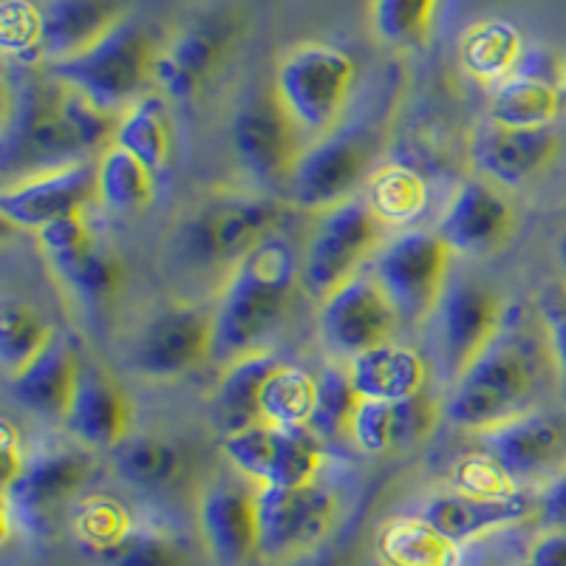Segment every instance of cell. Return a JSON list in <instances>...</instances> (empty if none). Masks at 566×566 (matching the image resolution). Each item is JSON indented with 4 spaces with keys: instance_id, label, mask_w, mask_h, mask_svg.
Here are the masks:
<instances>
[{
    "instance_id": "cell-30",
    "label": "cell",
    "mask_w": 566,
    "mask_h": 566,
    "mask_svg": "<svg viewBox=\"0 0 566 566\" xmlns=\"http://www.w3.org/2000/svg\"><path fill=\"white\" fill-rule=\"evenodd\" d=\"M116 476L142 493H161L174 488L185 473V453L174 442L150 433L128 437L116 448Z\"/></svg>"
},
{
    "instance_id": "cell-8",
    "label": "cell",
    "mask_w": 566,
    "mask_h": 566,
    "mask_svg": "<svg viewBox=\"0 0 566 566\" xmlns=\"http://www.w3.org/2000/svg\"><path fill=\"white\" fill-rule=\"evenodd\" d=\"M453 250L437 232L406 230L374 255V281L386 292L399 321L419 323L437 310L451 281Z\"/></svg>"
},
{
    "instance_id": "cell-24",
    "label": "cell",
    "mask_w": 566,
    "mask_h": 566,
    "mask_svg": "<svg viewBox=\"0 0 566 566\" xmlns=\"http://www.w3.org/2000/svg\"><path fill=\"white\" fill-rule=\"evenodd\" d=\"M80 366L83 360H80L74 340L54 332L49 346L23 371L12 377L14 402L34 417L63 419L74 386H77Z\"/></svg>"
},
{
    "instance_id": "cell-37",
    "label": "cell",
    "mask_w": 566,
    "mask_h": 566,
    "mask_svg": "<svg viewBox=\"0 0 566 566\" xmlns=\"http://www.w3.org/2000/svg\"><path fill=\"white\" fill-rule=\"evenodd\" d=\"M54 328L27 301H7L0 310V363L9 377L29 366V363L49 346Z\"/></svg>"
},
{
    "instance_id": "cell-51",
    "label": "cell",
    "mask_w": 566,
    "mask_h": 566,
    "mask_svg": "<svg viewBox=\"0 0 566 566\" xmlns=\"http://www.w3.org/2000/svg\"><path fill=\"white\" fill-rule=\"evenodd\" d=\"M558 88H560V94H564V99H566V60H564V65H560V80H558Z\"/></svg>"
},
{
    "instance_id": "cell-15",
    "label": "cell",
    "mask_w": 566,
    "mask_h": 566,
    "mask_svg": "<svg viewBox=\"0 0 566 566\" xmlns=\"http://www.w3.org/2000/svg\"><path fill=\"white\" fill-rule=\"evenodd\" d=\"M482 444L510 484L553 479L564 470L566 422L547 411H524L482 431Z\"/></svg>"
},
{
    "instance_id": "cell-52",
    "label": "cell",
    "mask_w": 566,
    "mask_h": 566,
    "mask_svg": "<svg viewBox=\"0 0 566 566\" xmlns=\"http://www.w3.org/2000/svg\"><path fill=\"white\" fill-rule=\"evenodd\" d=\"M473 566H493V564H490V560H479V564H473Z\"/></svg>"
},
{
    "instance_id": "cell-48",
    "label": "cell",
    "mask_w": 566,
    "mask_h": 566,
    "mask_svg": "<svg viewBox=\"0 0 566 566\" xmlns=\"http://www.w3.org/2000/svg\"><path fill=\"white\" fill-rule=\"evenodd\" d=\"M0 457H3V484L18 479V473L27 464V453H23V437L12 424V419L0 422Z\"/></svg>"
},
{
    "instance_id": "cell-22",
    "label": "cell",
    "mask_w": 566,
    "mask_h": 566,
    "mask_svg": "<svg viewBox=\"0 0 566 566\" xmlns=\"http://www.w3.org/2000/svg\"><path fill=\"white\" fill-rule=\"evenodd\" d=\"M558 154V134L553 128H507L490 119L470 142L473 165L493 185L522 187L549 168Z\"/></svg>"
},
{
    "instance_id": "cell-45",
    "label": "cell",
    "mask_w": 566,
    "mask_h": 566,
    "mask_svg": "<svg viewBox=\"0 0 566 566\" xmlns=\"http://www.w3.org/2000/svg\"><path fill=\"white\" fill-rule=\"evenodd\" d=\"M34 235H38V244L43 250L45 261H57V258H65L71 252H80L94 244V232H91L85 212L52 221V224H45Z\"/></svg>"
},
{
    "instance_id": "cell-13",
    "label": "cell",
    "mask_w": 566,
    "mask_h": 566,
    "mask_svg": "<svg viewBox=\"0 0 566 566\" xmlns=\"http://www.w3.org/2000/svg\"><path fill=\"white\" fill-rule=\"evenodd\" d=\"M397 310L374 277L354 275L321 301V340L337 360H348L391 340Z\"/></svg>"
},
{
    "instance_id": "cell-35",
    "label": "cell",
    "mask_w": 566,
    "mask_h": 566,
    "mask_svg": "<svg viewBox=\"0 0 566 566\" xmlns=\"http://www.w3.org/2000/svg\"><path fill=\"white\" fill-rule=\"evenodd\" d=\"M317 402V377L297 366H277L261 391V422L275 428H310Z\"/></svg>"
},
{
    "instance_id": "cell-33",
    "label": "cell",
    "mask_w": 566,
    "mask_h": 566,
    "mask_svg": "<svg viewBox=\"0 0 566 566\" xmlns=\"http://www.w3.org/2000/svg\"><path fill=\"white\" fill-rule=\"evenodd\" d=\"M156 176L128 150L111 145L97 159V201L111 212L128 216L154 205Z\"/></svg>"
},
{
    "instance_id": "cell-6",
    "label": "cell",
    "mask_w": 566,
    "mask_h": 566,
    "mask_svg": "<svg viewBox=\"0 0 566 566\" xmlns=\"http://www.w3.org/2000/svg\"><path fill=\"white\" fill-rule=\"evenodd\" d=\"M63 85L54 77L45 83L27 80L20 85L18 97L7 108L3 125V170L20 174V179L45 170L65 168L74 161H85V150L80 148L77 136L71 134L60 108Z\"/></svg>"
},
{
    "instance_id": "cell-10",
    "label": "cell",
    "mask_w": 566,
    "mask_h": 566,
    "mask_svg": "<svg viewBox=\"0 0 566 566\" xmlns=\"http://www.w3.org/2000/svg\"><path fill=\"white\" fill-rule=\"evenodd\" d=\"M303 150V130L272 94H255L232 123V154L241 174L264 190L290 187Z\"/></svg>"
},
{
    "instance_id": "cell-44",
    "label": "cell",
    "mask_w": 566,
    "mask_h": 566,
    "mask_svg": "<svg viewBox=\"0 0 566 566\" xmlns=\"http://www.w3.org/2000/svg\"><path fill=\"white\" fill-rule=\"evenodd\" d=\"M538 315L544 326V340H547L549 360H553L558 382L566 394V290L553 286L538 295Z\"/></svg>"
},
{
    "instance_id": "cell-39",
    "label": "cell",
    "mask_w": 566,
    "mask_h": 566,
    "mask_svg": "<svg viewBox=\"0 0 566 566\" xmlns=\"http://www.w3.org/2000/svg\"><path fill=\"white\" fill-rule=\"evenodd\" d=\"M439 0H371L374 34L388 45L411 49L431 32Z\"/></svg>"
},
{
    "instance_id": "cell-4",
    "label": "cell",
    "mask_w": 566,
    "mask_h": 566,
    "mask_svg": "<svg viewBox=\"0 0 566 566\" xmlns=\"http://www.w3.org/2000/svg\"><path fill=\"white\" fill-rule=\"evenodd\" d=\"M281 205L264 196H216L176 230V250L196 270H232L247 252L275 235Z\"/></svg>"
},
{
    "instance_id": "cell-38",
    "label": "cell",
    "mask_w": 566,
    "mask_h": 566,
    "mask_svg": "<svg viewBox=\"0 0 566 566\" xmlns=\"http://www.w3.org/2000/svg\"><path fill=\"white\" fill-rule=\"evenodd\" d=\"M366 205L386 227L408 224L428 207V187L413 170L391 165L368 176Z\"/></svg>"
},
{
    "instance_id": "cell-29",
    "label": "cell",
    "mask_w": 566,
    "mask_h": 566,
    "mask_svg": "<svg viewBox=\"0 0 566 566\" xmlns=\"http://www.w3.org/2000/svg\"><path fill=\"white\" fill-rule=\"evenodd\" d=\"M114 145L136 156L154 176L165 174L170 156H174V136H170L165 99L156 94H145L139 103L130 105L116 123Z\"/></svg>"
},
{
    "instance_id": "cell-17",
    "label": "cell",
    "mask_w": 566,
    "mask_h": 566,
    "mask_svg": "<svg viewBox=\"0 0 566 566\" xmlns=\"http://www.w3.org/2000/svg\"><path fill=\"white\" fill-rule=\"evenodd\" d=\"M239 14L210 12L193 20L179 38L170 40L156 60L154 80L170 99H193L239 38Z\"/></svg>"
},
{
    "instance_id": "cell-32",
    "label": "cell",
    "mask_w": 566,
    "mask_h": 566,
    "mask_svg": "<svg viewBox=\"0 0 566 566\" xmlns=\"http://www.w3.org/2000/svg\"><path fill=\"white\" fill-rule=\"evenodd\" d=\"M560 105L564 94L558 85L513 74L493 88L490 119L507 128H549Z\"/></svg>"
},
{
    "instance_id": "cell-2",
    "label": "cell",
    "mask_w": 566,
    "mask_h": 566,
    "mask_svg": "<svg viewBox=\"0 0 566 566\" xmlns=\"http://www.w3.org/2000/svg\"><path fill=\"white\" fill-rule=\"evenodd\" d=\"M159 52L156 34L148 23L119 18L85 52L45 65V74L63 83L65 88L80 91L108 114L123 116L130 105L145 97L142 91L148 80H154Z\"/></svg>"
},
{
    "instance_id": "cell-23",
    "label": "cell",
    "mask_w": 566,
    "mask_h": 566,
    "mask_svg": "<svg viewBox=\"0 0 566 566\" xmlns=\"http://www.w3.org/2000/svg\"><path fill=\"white\" fill-rule=\"evenodd\" d=\"M538 510V499L527 493H502V495H476L464 490H448V493L431 495L422 507V518L437 527L444 538L453 544H468L482 535L518 524Z\"/></svg>"
},
{
    "instance_id": "cell-3",
    "label": "cell",
    "mask_w": 566,
    "mask_h": 566,
    "mask_svg": "<svg viewBox=\"0 0 566 566\" xmlns=\"http://www.w3.org/2000/svg\"><path fill=\"white\" fill-rule=\"evenodd\" d=\"M533 397L535 363L527 343L502 328L453 380L444 413L457 428L482 433L530 411Z\"/></svg>"
},
{
    "instance_id": "cell-16",
    "label": "cell",
    "mask_w": 566,
    "mask_h": 566,
    "mask_svg": "<svg viewBox=\"0 0 566 566\" xmlns=\"http://www.w3.org/2000/svg\"><path fill=\"white\" fill-rule=\"evenodd\" d=\"M212 357V310L170 306L134 343V368L148 380H179Z\"/></svg>"
},
{
    "instance_id": "cell-20",
    "label": "cell",
    "mask_w": 566,
    "mask_h": 566,
    "mask_svg": "<svg viewBox=\"0 0 566 566\" xmlns=\"http://www.w3.org/2000/svg\"><path fill=\"white\" fill-rule=\"evenodd\" d=\"M433 232L453 255H490L513 239L515 212L490 181L468 179L457 187Z\"/></svg>"
},
{
    "instance_id": "cell-1",
    "label": "cell",
    "mask_w": 566,
    "mask_h": 566,
    "mask_svg": "<svg viewBox=\"0 0 566 566\" xmlns=\"http://www.w3.org/2000/svg\"><path fill=\"white\" fill-rule=\"evenodd\" d=\"M297 283L301 261L277 232L247 252L230 270L212 310V357L232 363L258 352L290 312Z\"/></svg>"
},
{
    "instance_id": "cell-25",
    "label": "cell",
    "mask_w": 566,
    "mask_h": 566,
    "mask_svg": "<svg viewBox=\"0 0 566 566\" xmlns=\"http://www.w3.org/2000/svg\"><path fill=\"white\" fill-rule=\"evenodd\" d=\"M116 20L119 9L114 0H49L43 7L38 60L52 65L85 52Z\"/></svg>"
},
{
    "instance_id": "cell-9",
    "label": "cell",
    "mask_w": 566,
    "mask_h": 566,
    "mask_svg": "<svg viewBox=\"0 0 566 566\" xmlns=\"http://www.w3.org/2000/svg\"><path fill=\"white\" fill-rule=\"evenodd\" d=\"M380 136L371 128L328 130L306 145L286 193L303 210H328L352 199V193L368 179Z\"/></svg>"
},
{
    "instance_id": "cell-34",
    "label": "cell",
    "mask_w": 566,
    "mask_h": 566,
    "mask_svg": "<svg viewBox=\"0 0 566 566\" xmlns=\"http://www.w3.org/2000/svg\"><path fill=\"white\" fill-rule=\"evenodd\" d=\"M49 266L80 301L94 303V306L111 301L125 283L123 261L114 252L103 250L97 241L85 250L49 261Z\"/></svg>"
},
{
    "instance_id": "cell-46",
    "label": "cell",
    "mask_w": 566,
    "mask_h": 566,
    "mask_svg": "<svg viewBox=\"0 0 566 566\" xmlns=\"http://www.w3.org/2000/svg\"><path fill=\"white\" fill-rule=\"evenodd\" d=\"M538 522L544 530H566V468L547 479L544 490L538 493Z\"/></svg>"
},
{
    "instance_id": "cell-49",
    "label": "cell",
    "mask_w": 566,
    "mask_h": 566,
    "mask_svg": "<svg viewBox=\"0 0 566 566\" xmlns=\"http://www.w3.org/2000/svg\"><path fill=\"white\" fill-rule=\"evenodd\" d=\"M290 566H340V553L332 547H315L301 558L290 560Z\"/></svg>"
},
{
    "instance_id": "cell-28",
    "label": "cell",
    "mask_w": 566,
    "mask_h": 566,
    "mask_svg": "<svg viewBox=\"0 0 566 566\" xmlns=\"http://www.w3.org/2000/svg\"><path fill=\"white\" fill-rule=\"evenodd\" d=\"M382 566H462V547L419 518H394L377 533Z\"/></svg>"
},
{
    "instance_id": "cell-36",
    "label": "cell",
    "mask_w": 566,
    "mask_h": 566,
    "mask_svg": "<svg viewBox=\"0 0 566 566\" xmlns=\"http://www.w3.org/2000/svg\"><path fill=\"white\" fill-rule=\"evenodd\" d=\"M99 566H190L185 547L159 527L130 522L108 544L94 549Z\"/></svg>"
},
{
    "instance_id": "cell-43",
    "label": "cell",
    "mask_w": 566,
    "mask_h": 566,
    "mask_svg": "<svg viewBox=\"0 0 566 566\" xmlns=\"http://www.w3.org/2000/svg\"><path fill=\"white\" fill-rule=\"evenodd\" d=\"M74 524H77L80 541L94 553V549L103 547V544H108L111 538L123 533L130 524V518L111 499H91V502H85V507L77 510Z\"/></svg>"
},
{
    "instance_id": "cell-18",
    "label": "cell",
    "mask_w": 566,
    "mask_h": 566,
    "mask_svg": "<svg viewBox=\"0 0 566 566\" xmlns=\"http://www.w3.org/2000/svg\"><path fill=\"white\" fill-rule=\"evenodd\" d=\"M91 201H97V161L85 159L7 185L0 212L9 224L38 232L52 221L85 212Z\"/></svg>"
},
{
    "instance_id": "cell-26",
    "label": "cell",
    "mask_w": 566,
    "mask_h": 566,
    "mask_svg": "<svg viewBox=\"0 0 566 566\" xmlns=\"http://www.w3.org/2000/svg\"><path fill=\"white\" fill-rule=\"evenodd\" d=\"M348 380L360 399H382L399 402L424 391L428 366L413 348L382 343L371 352L360 354L348 363Z\"/></svg>"
},
{
    "instance_id": "cell-42",
    "label": "cell",
    "mask_w": 566,
    "mask_h": 566,
    "mask_svg": "<svg viewBox=\"0 0 566 566\" xmlns=\"http://www.w3.org/2000/svg\"><path fill=\"white\" fill-rule=\"evenodd\" d=\"M348 437L368 457H382V453L397 448V413L394 402L382 399H360L354 408V417L348 422Z\"/></svg>"
},
{
    "instance_id": "cell-7",
    "label": "cell",
    "mask_w": 566,
    "mask_h": 566,
    "mask_svg": "<svg viewBox=\"0 0 566 566\" xmlns=\"http://www.w3.org/2000/svg\"><path fill=\"white\" fill-rule=\"evenodd\" d=\"M386 230L388 227L360 199H346L323 210L303 250V290L323 301L337 286L360 275V266L386 244Z\"/></svg>"
},
{
    "instance_id": "cell-27",
    "label": "cell",
    "mask_w": 566,
    "mask_h": 566,
    "mask_svg": "<svg viewBox=\"0 0 566 566\" xmlns=\"http://www.w3.org/2000/svg\"><path fill=\"white\" fill-rule=\"evenodd\" d=\"M277 366H281L277 357L266 348H258L239 360L227 363L219 386L212 391V417L224 437L261 422L258 402H261V391Z\"/></svg>"
},
{
    "instance_id": "cell-21",
    "label": "cell",
    "mask_w": 566,
    "mask_h": 566,
    "mask_svg": "<svg viewBox=\"0 0 566 566\" xmlns=\"http://www.w3.org/2000/svg\"><path fill=\"white\" fill-rule=\"evenodd\" d=\"M63 424L83 448L116 451L130 437V399L103 366L83 360Z\"/></svg>"
},
{
    "instance_id": "cell-41",
    "label": "cell",
    "mask_w": 566,
    "mask_h": 566,
    "mask_svg": "<svg viewBox=\"0 0 566 566\" xmlns=\"http://www.w3.org/2000/svg\"><path fill=\"white\" fill-rule=\"evenodd\" d=\"M40 29H43V9L32 0H3L0 7V43L9 57L20 63H40Z\"/></svg>"
},
{
    "instance_id": "cell-40",
    "label": "cell",
    "mask_w": 566,
    "mask_h": 566,
    "mask_svg": "<svg viewBox=\"0 0 566 566\" xmlns=\"http://www.w3.org/2000/svg\"><path fill=\"white\" fill-rule=\"evenodd\" d=\"M357 402L360 397L348 380V368H323L317 374V402L310 419V431L317 439H337L340 433H348Z\"/></svg>"
},
{
    "instance_id": "cell-14",
    "label": "cell",
    "mask_w": 566,
    "mask_h": 566,
    "mask_svg": "<svg viewBox=\"0 0 566 566\" xmlns=\"http://www.w3.org/2000/svg\"><path fill=\"white\" fill-rule=\"evenodd\" d=\"M431 317L437 321L439 354L457 380L502 332V301L482 281L459 275L448 281Z\"/></svg>"
},
{
    "instance_id": "cell-12",
    "label": "cell",
    "mask_w": 566,
    "mask_h": 566,
    "mask_svg": "<svg viewBox=\"0 0 566 566\" xmlns=\"http://www.w3.org/2000/svg\"><path fill=\"white\" fill-rule=\"evenodd\" d=\"M94 473V457L80 448H52L27 459L18 479L3 484V515L20 530H43L60 504L71 502Z\"/></svg>"
},
{
    "instance_id": "cell-11",
    "label": "cell",
    "mask_w": 566,
    "mask_h": 566,
    "mask_svg": "<svg viewBox=\"0 0 566 566\" xmlns=\"http://www.w3.org/2000/svg\"><path fill=\"white\" fill-rule=\"evenodd\" d=\"M258 555L266 560H295L321 547L337 515L335 495L323 484L303 488H255Z\"/></svg>"
},
{
    "instance_id": "cell-47",
    "label": "cell",
    "mask_w": 566,
    "mask_h": 566,
    "mask_svg": "<svg viewBox=\"0 0 566 566\" xmlns=\"http://www.w3.org/2000/svg\"><path fill=\"white\" fill-rule=\"evenodd\" d=\"M527 566H566V530H544L530 547Z\"/></svg>"
},
{
    "instance_id": "cell-50",
    "label": "cell",
    "mask_w": 566,
    "mask_h": 566,
    "mask_svg": "<svg viewBox=\"0 0 566 566\" xmlns=\"http://www.w3.org/2000/svg\"><path fill=\"white\" fill-rule=\"evenodd\" d=\"M555 258H558V266L564 270V275H566V230H564V235L558 239V244H555Z\"/></svg>"
},
{
    "instance_id": "cell-19",
    "label": "cell",
    "mask_w": 566,
    "mask_h": 566,
    "mask_svg": "<svg viewBox=\"0 0 566 566\" xmlns=\"http://www.w3.org/2000/svg\"><path fill=\"white\" fill-rule=\"evenodd\" d=\"M196 518L212 566H247L258 555L255 488L212 479L201 490Z\"/></svg>"
},
{
    "instance_id": "cell-5",
    "label": "cell",
    "mask_w": 566,
    "mask_h": 566,
    "mask_svg": "<svg viewBox=\"0 0 566 566\" xmlns=\"http://www.w3.org/2000/svg\"><path fill=\"white\" fill-rule=\"evenodd\" d=\"M357 65L326 43H301L277 63L275 97L303 136H326L337 128L352 97Z\"/></svg>"
},
{
    "instance_id": "cell-31",
    "label": "cell",
    "mask_w": 566,
    "mask_h": 566,
    "mask_svg": "<svg viewBox=\"0 0 566 566\" xmlns=\"http://www.w3.org/2000/svg\"><path fill=\"white\" fill-rule=\"evenodd\" d=\"M524 54V40L507 20H482L470 27L459 45V60L470 77L499 85L510 77Z\"/></svg>"
}]
</instances>
